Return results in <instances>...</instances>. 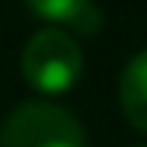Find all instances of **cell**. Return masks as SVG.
Instances as JSON below:
<instances>
[{
    "label": "cell",
    "mask_w": 147,
    "mask_h": 147,
    "mask_svg": "<svg viewBox=\"0 0 147 147\" xmlns=\"http://www.w3.org/2000/svg\"><path fill=\"white\" fill-rule=\"evenodd\" d=\"M19 69L31 91L57 97L78 85L82 72H85V57H82L78 41L69 31L41 28L25 41Z\"/></svg>",
    "instance_id": "6da1fadb"
},
{
    "label": "cell",
    "mask_w": 147,
    "mask_h": 147,
    "mask_svg": "<svg viewBox=\"0 0 147 147\" xmlns=\"http://www.w3.org/2000/svg\"><path fill=\"white\" fill-rule=\"evenodd\" d=\"M28 9L53 25H66V28L78 31V34H97L100 31V9L94 0H25Z\"/></svg>",
    "instance_id": "3957f363"
},
{
    "label": "cell",
    "mask_w": 147,
    "mask_h": 147,
    "mask_svg": "<svg viewBox=\"0 0 147 147\" xmlns=\"http://www.w3.org/2000/svg\"><path fill=\"white\" fill-rule=\"evenodd\" d=\"M119 103L122 116L147 135V50L135 53L125 63L119 75Z\"/></svg>",
    "instance_id": "277c9868"
},
{
    "label": "cell",
    "mask_w": 147,
    "mask_h": 147,
    "mask_svg": "<svg viewBox=\"0 0 147 147\" xmlns=\"http://www.w3.org/2000/svg\"><path fill=\"white\" fill-rule=\"evenodd\" d=\"M0 147H88L82 122L47 100L19 103L0 128Z\"/></svg>",
    "instance_id": "7a4b0ae2"
},
{
    "label": "cell",
    "mask_w": 147,
    "mask_h": 147,
    "mask_svg": "<svg viewBox=\"0 0 147 147\" xmlns=\"http://www.w3.org/2000/svg\"><path fill=\"white\" fill-rule=\"evenodd\" d=\"M135 147H147V144H135Z\"/></svg>",
    "instance_id": "5b68a950"
}]
</instances>
